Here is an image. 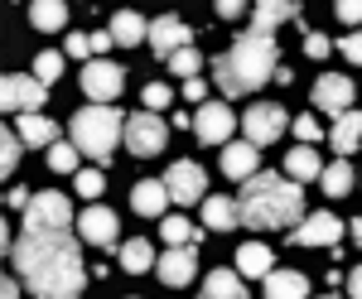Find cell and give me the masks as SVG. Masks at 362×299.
<instances>
[{
	"instance_id": "1",
	"label": "cell",
	"mask_w": 362,
	"mask_h": 299,
	"mask_svg": "<svg viewBox=\"0 0 362 299\" xmlns=\"http://www.w3.org/2000/svg\"><path fill=\"white\" fill-rule=\"evenodd\" d=\"M10 266L39 299H78L87 290V261L73 232H20Z\"/></svg>"
},
{
	"instance_id": "51",
	"label": "cell",
	"mask_w": 362,
	"mask_h": 299,
	"mask_svg": "<svg viewBox=\"0 0 362 299\" xmlns=\"http://www.w3.org/2000/svg\"><path fill=\"white\" fill-rule=\"evenodd\" d=\"M131 299H136V295H131Z\"/></svg>"
},
{
	"instance_id": "45",
	"label": "cell",
	"mask_w": 362,
	"mask_h": 299,
	"mask_svg": "<svg viewBox=\"0 0 362 299\" xmlns=\"http://www.w3.org/2000/svg\"><path fill=\"white\" fill-rule=\"evenodd\" d=\"M112 44H116V34H112V29H97V34H92V54H107Z\"/></svg>"
},
{
	"instance_id": "40",
	"label": "cell",
	"mask_w": 362,
	"mask_h": 299,
	"mask_svg": "<svg viewBox=\"0 0 362 299\" xmlns=\"http://www.w3.org/2000/svg\"><path fill=\"white\" fill-rule=\"evenodd\" d=\"M329 49H334V39H329V34H305V54L309 58H329Z\"/></svg>"
},
{
	"instance_id": "19",
	"label": "cell",
	"mask_w": 362,
	"mask_h": 299,
	"mask_svg": "<svg viewBox=\"0 0 362 299\" xmlns=\"http://www.w3.org/2000/svg\"><path fill=\"white\" fill-rule=\"evenodd\" d=\"M169 203V189H165V179H140V184H131V208H136L140 218H160Z\"/></svg>"
},
{
	"instance_id": "13",
	"label": "cell",
	"mask_w": 362,
	"mask_h": 299,
	"mask_svg": "<svg viewBox=\"0 0 362 299\" xmlns=\"http://www.w3.org/2000/svg\"><path fill=\"white\" fill-rule=\"evenodd\" d=\"M189 44H194V29L184 25L179 15H160V20L150 25V49L160 58H174L179 49H189Z\"/></svg>"
},
{
	"instance_id": "34",
	"label": "cell",
	"mask_w": 362,
	"mask_h": 299,
	"mask_svg": "<svg viewBox=\"0 0 362 299\" xmlns=\"http://www.w3.org/2000/svg\"><path fill=\"white\" fill-rule=\"evenodd\" d=\"M20 150H25L20 131H5V136H0V169H5V174H15V164H20Z\"/></svg>"
},
{
	"instance_id": "36",
	"label": "cell",
	"mask_w": 362,
	"mask_h": 299,
	"mask_svg": "<svg viewBox=\"0 0 362 299\" xmlns=\"http://www.w3.org/2000/svg\"><path fill=\"white\" fill-rule=\"evenodd\" d=\"M102 189H107L102 169H83V174H78V193H83V198H102Z\"/></svg>"
},
{
	"instance_id": "23",
	"label": "cell",
	"mask_w": 362,
	"mask_h": 299,
	"mask_svg": "<svg viewBox=\"0 0 362 299\" xmlns=\"http://www.w3.org/2000/svg\"><path fill=\"white\" fill-rule=\"evenodd\" d=\"M285 174H290L295 184H309V179H319V174H324V160H319V150H309V145H295V150L285 155Z\"/></svg>"
},
{
	"instance_id": "2",
	"label": "cell",
	"mask_w": 362,
	"mask_h": 299,
	"mask_svg": "<svg viewBox=\"0 0 362 299\" xmlns=\"http://www.w3.org/2000/svg\"><path fill=\"white\" fill-rule=\"evenodd\" d=\"M280 73V49H276V34H242L227 54L213 58V78L223 87V97H247L256 92L261 82H271Z\"/></svg>"
},
{
	"instance_id": "3",
	"label": "cell",
	"mask_w": 362,
	"mask_h": 299,
	"mask_svg": "<svg viewBox=\"0 0 362 299\" xmlns=\"http://www.w3.org/2000/svg\"><path fill=\"white\" fill-rule=\"evenodd\" d=\"M237 208L242 227H295L305 222V189L290 174H251Z\"/></svg>"
},
{
	"instance_id": "30",
	"label": "cell",
	"mask_w": 362,
	"mask_h": 299,
	"mask_svg": "<svg viewBox=\"0 0 362 299\" xmlns=\"http://www.w3.org/2000/svg\"><path fill=\"white\" fill-rule=\"evenodd\" d=\"M160 232H165V242H169V246H198L208 227H194V222L184 218V213H174V218L160 222Z\"/></svg>"
},
{
	"instance_id": "11",
	"label": "cell",
	"mask_w": 362,
	"mask_h": 299,
	"mask_svg": "<svg viewBox=\"0 0 362 299\" xmlns=\"http://www.w3.org/2000/svg\"><path fill=\"white\" fill-rule=\"evenodd\" d=\"M194 131L203 145H227L232 140V131H237V116L227 111V102H203L194 116Z\"/></svg>"
},
{
	"instance_id": "32",
	"label": "cell",
	"mask_w": 362,
	"mask_h": 299,
	"mask_svg": "<svg viewBox=\"0 0 362 299\" xmlns=\"http://www.w3.org/2000/svg\"><path fill=\"white\" fill-rule=\"evenodd\" d=\"M78 155H83V150H78L73 140H58V145H49V169H54V174H73V169H78Z\"/></svg>"
},
{
	"instance_id": "38",
	"label": "cell",
	"mask_w": 362,
	"mask_h": 299,
	"mask_svg": "<svg viewBox=\"0 0 362 299\" xmlns=\"http://www.w3.org/2000/svg\"><path fill=\"white\" fill-rule=\"evenodd\" d=\"M319 136H324V131H319L314 116H300V121H295V145H314Z\"/></svg>"
},
{
	"instance_id": "22",
	"label": "cell",
	"mask_w": 362,
	"mask_h": 299,
	"mask_svg": "<svg viewBox=\"0 0 362 299\" xmlns=\"http://www.w3.org/2000/svg\"><path fill=\"white\" fill-rule=\"evenodd\" d=\"M237 271H242V275H251V280L271 275V271H276V256H271V246H261V242L237 246Z\"/></svg>"
},
{
	"instance_id": "41",
	"label": "cell",
	"mask_w": 362,
	"mask_h": 299,
	"mask_svg": "<svg viewBox=\"0 0 362 299\" xmlns=\"http://www.w3.org/2000/svg\"><path fill=\"white\" fill-rule=\"evenodd\" d=\"M338 49H343L348 63H362V34H343V39H338Z\"/></svg>"
},
{
	"instance_id": "12",
	"label": "cell",
	"mask_w": 362,
	"mask_h": 299,
	"mask_svg": "<svg viewBox=\"0 0 362 299\" xmlns=\"http://www.w3.org/2000/svg\"><path fill=\"white\" fill-rule=\"evenodd\" d=\"M78 232H83V242L102 246V251L121 242V222H116V213H112V208H102V203H92L87 213H78Z\"/></svg>"
},
{
	"instance_id": "27",
	"label": "cell",
	"mask_w": 362,
	"mask_h": 299,
	"mask_svg": "<svg viewBox=\"0 0 362 299\" xmlns=\"http://www.w3.org/2000/svg\"><path fill=\"white\" fill-rule=\"evenodd\" d=\"M198 299H247L242 271H213L208 280H203V295Z\"/></svg>"
},
{
	"instance_id": "49",
	"label": "cell",
	"mask_w": 362,
	"mask_h": 299,
	"mask_svg": "<svg viewBox=\"0 0 362 299\" xmlns=\"http://www.w3.org/2000/svg\"><path fill=\"white\" fill-rule=\"evenodd\" d=\"M348 227H353V242L362 246V218H353V222H348Z\"/></svg>"
},
{
	"instance_id": "48",
	"label": "cell",
	"mask_w": 362,
	"mask_h": 299,
	"mask_svg": "<svg viewBox=\"0 0 362 299\" xmlns=\"http://www.w3.org/2000/svg\"><path fill=\"white\" fill-rule=\"evenodd\" d=\"M0 299H20V275H10V280H5V290H0Z\"/></svg>"
},
{
	"instance_id": "31",
	"label": "cell",
	"mask_w": 362,
	"mask_h": 299,
	"mask_svg": "<svg viewBox=\"0 0 362 299\" xmlns=\"http://www.w3.org/2000/svg\"><path fill=\"white\" fill-rule=\"evenodd\" d=\"M112 34H116V44H126V49H136L140 39H150V25L140 20L136 10H121L112 20Z\"/></svg>"
},
{
	"instance_id": "16",
	"label": "cell",
	"mask_w": 362,
	"mask_h": 299,
	"mask_svg": "<svg viewBox=\"0 0 362 299\" xmlns=\"http://www.w3.org/2000/svg\"><path fill=\"white\" fill-rule=\"evenodd\" d=\"M338 237H343V222H338L334 213H309V218L290 232L295 246H334Z\"/></svg>"
},
{
	"instance_id": "14",
	"label": "cell",
	"mask_w": 362,
	"mask_h": 299,
	"mask_svg": "<svg viewBox=\"0 0 362 299\" xmlns=\"http://www.w3.org/2000/svg\"><path fill=\"white\" fill-rule=\"evenodd\" d=\"M155 275L165 280L169 290L189 285V280L198 275V246H169L165 256H160V266H155Z\"/></svg>"
},
{
	"instance_id": "17",
	"label": "cell",
	"mask_w": 362,
	"mask_h": 299,
	"mask_svg": "<svg viewBox=\"0 0 362 299\" xmlns=\"http://www.w3.org/2000/svg\"><path fill=\"white\" fill-rule=\"evenodd\" d=\"M256 169H261V145H251V140H227L223 145V174L227 179H242L247 184Z\"/></svg>"
},
{
	"instance_id": "7",
	"label": "cell",
	"mask_w": 362,
	"mask_h": 299,
	"mask_svg": "<svg viewBox=\"0 0 362 299\" xmlns=\"http://www.w3.org/2000/svg\"><path fill=\"white\" fill-rule=\"evenodd\" d=\"M165 140H169V131H165V121H160L155 111L140 107L136 116L126 121V150H131V155H140V160L160 155V150H165Z\"/></svg>"
},
{
	"instance_id": "26",
	"label": "cell",
	"mask_w": 362,
	"mask_h": 299,
	"mask_svg": "<svg viewBox=\"0 0 362 299\" xmlns=\"http://www.w3.org/2000/svg\"><path fill=\"white\" fill-rule=\"evenodd\" d=\"M29 25L44 29V34H58L68 25V5L63 0H29Z\"/></svg>"
},
{
	"instance_id": "10",
	"label": "cell",
	"mask_w": 362,
	"mask_h": 299,
	"mask_svg": "<svg viewBox=\"0 0 362 299\" xmlns=\"http://www.w3.org/2000/svg\"><path fill=\"white\" fill-rule=\"evenodd\" d=\"M121 87H126V68H116L112 58H97V63L83 68V92L92 102H116Z\"/></svg>"
},
{
	"instance_id": "21",
	"label": "cell",
	"mask_w": 362,
	"mask_h": 299,
	"mask_svg": "<svg viewBox=\"0 0 362 299\" xmlns=\"http://www.w3.org/2000/svg\"><path fill=\"white\" fill-rule=\"evenodd\" d=\"M203 227L208 232H232V227H242V208L232 198H203Z\"/></svg>"
},
{
	"instance_id": "5",
	"label": "cell",
	"mask_w": 362,
	"mask_h": 299,
	"mask_svg": "<svg viewBox=\"0 0 362 299\" xmlns=\"http://www.w3.org/2000/svg\"><path fill=\"white\" fill-rule=\"evenodd\" d=\"M73 208H68V198H63V193H34V198H29V208H25V222H20V227H25V232H68V227H73Z\"/></svg>"
},
{
	"instance_id": "44",
	"label": "cell",
	"mask_w": 362,
	"mask_h": 299,
	"mask_svg": "<svg viewBox=\"0 0 362 299\" xmlns=\"http://www.w3.org/2000/svg\"><path fill=\"white\" fill-rule=\"evenodd\" d=\"M213 5H218V20H237L247 10V0H213Z\"/></svg>"
},
{
	"instance_id": "25",
	"label": "cell",
	"mask_w": 362,
	"mask_h": 299,
	"mask_svg": "<svg viewBox=\"0 0 362 299\" xmlns=\"http://www.w3.org/2000/svg\"><path fill=\"white\" fill-rule=\"evenodd\" d=\"M358 140H362V111H343V116H334V131H329V145H334L338 155L358 150Z\"/></svg>"
},
{
	"instance_id": "29",
	"label": "cell",
	"mask_w": 362,
	"mask_h": 299,
	"mask_svg": "<svg viewBox=\"0 0 362 299\" xmlns=\"http://www.w3.org/2000/svg\"><path fill=\"white\" fill-rule=\"evenodd\" d=\"M353 184H358V174L343 164V155H338L334 164H324V174H319V189L329 193V198H343V193H353Z\"/></svg>"
},
{
	"instance_id": "8",
	"label": "cell",
	"mask_w": 362,
	"mask_h": 299,
	"mask_svg": "<svg viewBox=\"0 0 362 299\" xmlns=\"http://www.w3.org/2000/svg\"><path fill=\"white\" fill-rule=\"evenodd\" d=\"M285 126H290V116H285L280 102H256V107H247V116H242V131H247L251 145H271V140H280Z\"/></svg>"
},
{
	"instance_id": "42",
	"label": "cell",
	"mask_w": 362,
	"mask_h": 299,
	"mask_svg": "<svg viewBox=\"0 0 362 299\" xmlns=\"http://www.w3.org/2000/svg\"><path fill=\"white\" fill-rule=\"evenodd\" d=\"M92 54V34H68V58H87Z\"/></svg>"
},
{
	"instance_id": "6",
	"label": "cell",
	"mask_w": 362,
	"mask_h": 299,
	"mask_svg": "<svg viewBox=\"0 0 362 299\" xmlns=\"http://www.w3.org/2000/svg\"><path fill=\"white\" fill-rule=\"evenodd\" d=\"M49 102V82H39L34 73H5L0 82V107L10 116H25V111H44Z\"/></svg>"
},
{
	"instance_id": "33",
	"label": "cell",
	"mask_w": 362,
	"mask_h": 299,
	"mask_svg": "<svg viewBox=\"0 0 362 299\" xmlns=\"http://www.w3.org/2000/svg\"><path fill=\"white\" fill-rule=\"evenodd\" d=\"M165 63H169V73H179V78H198V68H203V54H198L194 44H189V49H179L174 58H165Z\"/></svg>"
},
{
	"instance_id": "18",
	"label": "cell",
	"mask_w": 362,
	"mask_h": 299,
	"mask_svg": "<svg viewBox=\"0 0 362 299\" xmlns=\"http://www.w3.org/2000/svg\"><path fill=\"white\" fill-rule=\"evenodd\" d=\"M300 15V0H256V10H251V29L256 34H276L280 25H290Z\"/></svg>"
},
{
	"instance_id": "35",
	"label": "cell",
	"mask_w": 362,
	"mask_h": 299,
	"mask_svg": "<svg viewBox=\"0 0 362 299\" xmlns=\"http://www.w3.org/2000/svg\"><path fill=\"white\" fill-rule=\"evenodd\" d=\"M58 73H63V54H54V49H49V54L34 58V78H39V82H54Z\"/></svg>"
},
{
	"instance_id": "28",
	"label": "cell",
	"mask_w": 362,
	"mask_h": 299,
	"mask_svg": "<svg viewBox=\"0 0 362 299\" xmlns=\"http://www.w3.org/2000/svg\"><path fill=\"white\" fill-rule=\"evenodd\" d=\"M160 266V256H155V246L145 242V237H136V242H121V271L131 275H145Z\"/></svg>"
},
{
	"instance_id": "37",
	"label": "cell",
	"mask_w": 362,
	"mask_h": 299,
	"mask_svg": "<svg viewBox=\"0 0 362 299\" xmlns=\"http://www.w3.org/2000/svg\"><path fill=\"white\" fill-rule=\"evenodd\" d=\"M169 97H174V92H169L165 82H150V87H145V97H140V107H150V111H165V107H169Z\"/></svg>"
},
{
	"instance_id": "50",
	"label": "cell",
	"mask_w": 362,
	"mask_h": 299,
	"mask_svg": "<svg viewBox=\"0 0 362 299\" xmlns=\"http://www.w3.org/2000/svg\"><path fill=\"white\" fill-rule=\"evenodd\" d=\"M324 299H338V295H324Z\"/></svg>"
},
{
	"instance_id": "47",
	"label": "cell",
	"mask_w": 362,
	"mask_h": 299,
	"mask_svg": "<svg viewBox=\"0 0 362 299\" xmlns=\"http://www.w3.org/2000/svg\"><path fill=\"white\" fill-rule=\"evenodd\" d=\"M348 295L362 299V266H353V275H348Z\"/></svg>"
},
{
	"instance_id": "4",
	"label": "cell",
	"mask_w": 362,
	"mask_h": 299,
	"mask_svg": "<svg viewBox=\"0 0 362 299\" xmlns=\"http://www.w3.org/2000/svg\"><path fill=\"white\" fill-rule=\"evenodd\" d=\"M68 136H73V145H78L83 155H92L97 164H112V150L126 140V121H121V111H116L112 102H92L87 111L73 116Z\"/></svg>"
},
{
	"instance_id": "43",
	"label": "cell",
	"mask_w": 362,
	"mask_h": 299,
	"mask_svg": "<svg viewBox=\"0 0 362 299\" xmlns=\"http://www.w3.org/2000/svg\"><path fill=\"white\" fill-rule=\"evenodd\" d=\"M184 97L203 107V102H208V82H203V78H184Z\"/></svg>"
},
{
	"instance_id": "9",
	"label": "cell",
	"mask_w": 362,
	"mask_h": 299,
	"mask_svg": "<svg viewBox=\"0 0 362 299\" xmlns=\"http://www.w3.org/2000/svg\"><path fill=\"white\" fill-rule=\"evenodd\" d=\"M165 189H169V198H174V203L194 208V203H203V198H208V174H203L194 160H179V164H169Z\"/></svg>"
},
{
	"instance_id": "46",
	"label": "cell",
	"mask_w": 362,
	"mask_h": 299,
	"mask_svg": "<svg viewBox=\"0 0 362 299\" xmlns=\"http://www.w3.org/2000/svg\"><path fill=\"white\" fill-rule=\"evenodd\" d=\"M5 203H10V208H20V213H25V208H29V193H25V189H10V193H5Z\"/></svg>"
},
{
	"instance_id": "24",
	"label": "cell",
	"mask_w": 362,
	"mask_h": 299,
	"mask_svg": "<svg viewBox=\"0 0 362 299\" xmlns=\"http://www.w3.org/2000/svg\"><path fill=\"white\" fill-rule=\"evenodd\" d=\"M266 299H309V280L300 271H271L266 275Z\"/></svg>"
},
{
	"instance_id": "20",
	"label": "cell",
	"mask_w": 362,
	"mask_h": 299,
	"mask_svg": "<svg viewBox=\"0 0 362 299\" xmlns=\"http://www.w3.org/2000/svg\"><path fill=\"white\" fill-rule=\"evenodd\" d=\"M15 131H20V140L25 145H58V126L44 116V111H25V116H15Z\"/></svg>"
},
{
	"instance_id": "39",
	"label": "cell",
	"mask_w": 362,
	"mask_h": 299,
	"mask_svg": "<svg viewBox=\"0 0 362 299\" xmlns=\"http://www.w3.org/2000/svg\"><path fill=\"white\" fill-rule=\"evenodd\" d=\"M334 10L343 25H362V0H334Z\"/></svg>"
},
{
	"instance_id": "15",
	"label": "cell",
	"mask_w": 362,
	"mask_h": 299,
	"mask_svg": "<svg viewBox=\"0 0 362 299\" xmlns=\"http://www.w3.org/2000/svg\"><path fill=\"white\" fill-rule=\"evenodd\" d=\"M314 107L319 111H353V78H343V73H324V78L314 82Z\"/></svg>"
}]
</instances>
